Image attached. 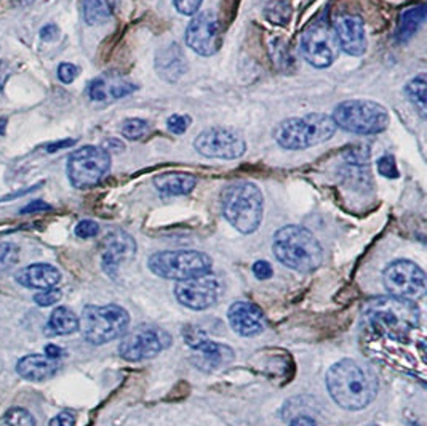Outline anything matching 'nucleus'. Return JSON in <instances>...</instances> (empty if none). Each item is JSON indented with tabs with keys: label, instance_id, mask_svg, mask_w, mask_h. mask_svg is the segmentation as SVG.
<instances>
[{
	"label": "nucleus",
	"instance_id": "f257e3e1",
	"mask_svg": "<svg viewBox=\"0 0 427 426\" xmlns=\"http://www.w3.org/2000/svg\"><path fill=\"white\" fill-rule=\"evenodd\" d=\"M326 388L331 399L344 410H362L368 407L377 393L373 374L352 359L333 364L326 374Z\"/></svg>",
	"mask_w": 427,
	"mask_h": 426
},
{
	"label": "nucleus",
	"instance_id": "f03ea898",
	"mask_svg": "<svg viewBox=\"0 0 427 426\" xmlns=\"http://www.w3.org/2000/svg\"><path fill=\"white\" fill-rule=\"evenodd\" d=\"M272 252L283 267L312 273L324 262V250L314 234L302 226L288 225L280 228L272 239Z\"/></svg>",
	"mask_w": 427,
	"mask_h": 426
},
{
	"label": "nucleus",
	"instance_id": "7ed1b4c3",
	"mask_svg": "<svg viewBox=\"0 0 427 426\" xmlns=\"http://www.w3.org/2000/svg\"><path fill=\"white\" fill-rule=\"evenodd\" d=\"M365 318L377 332L404 340L416 329L421 314L414 301L391 295L371 300L365 308Z\"/></svg>",
	"mask_w": 427,
	"mask_h": 426
},
{
	"label": "nucleus",
	"instance_id": "20e7f679",
	"mask_svg": "<svg viewBox=\"0 0 427 426\" xmlns=\"http://www.w3.org/2000/svg\"><path fill=\"white\" fill-rule=\"evenodd\" d=\"M221 207L229 225L239 232L251 234L261 225L264 197L255 183L237 181L224 189Z\"/></svg>",
	"mask_w": 427,
	"mask_h": 426
},
{
	"label": "nucleus",
	"instance_id": "39448f33",
	"mask_svg": "<svg viewBox=\"0 0 427 426\" xmlns=\"http://www.w3.org/2000/svg\"><path fill=\"white\" fill-rule=\"evenodd\" d=\"M331 117L314 113L302 117H292L278 123L274 130L277 145L288 151H301L330 140L336 132Z\"/></svg>",
	"mask_w": 427,
	"mask_h": 426
},
{
	"label": "nucleus",
	"instance_id": "423d86ee",
	"mask_svg": "<svg viewBox=\"0 0 427 426\" xmlns=\"http://www.w3.org/2000/svg\"><path fill=\"white\" fill-rule=\"evenodd\" d=\"M130 327V314L117 305L85 306L79 319V330L91 344H106L125 335Z\"/></svg>",
	"mask_w": 427,
	"mask_h": 426
},
{
	"label": "nucleus",
	"instance_id": "0eeeda50",
	"mask_svg": "<svg viewBox=\"0 0 427 426\" xmlns=\"http://www.w3.org/2000/svg\"><path fill=\"white\" fill-rule=\"evenodd\" d=\"M212 258L197 250H164L151 255L147 267L154 274L169 281H188L210 273Z\"/></svg>",
	"mask_w": 427,
	"mask_h": 426
},
{
	"label": "nucleus",
	"instance_id": "6e6552de",
	"mask_svg": "<svg viewBox=\"0 0 427 426\" xmlns=\"http://www.w3.org/2000/svg\"><path fill=\"white\" fill-rule=\"evenodd\" d=\"M335 125L355 135H376L389 127V113L373 101H343L333 111Z\"/></svg>",
	"mask_w": 427,
	"mask_h": 426
},
{
	"label": "nucleus",
	"instance_id": "1a4fd4ad",
	"mask_svg": "<svg viewBox=\"0 0 427 426\" xmlns=\"http://www.w3.org/2000/svg\"><path fill=\"white\" fill-rule=\"evenodd\" d=\"M173 343L169 332L159 325L141 324L122 337L119 344V354L122 359L130 362H140L164 353Z\"/></svg>",
	"mask_w": 427,
	"mask_h": 426
},
{
	"label": "nucleus",
	"instance_id": "9d476101",
	"mask_svg": "<svg viewBox=\"0 0 427 426\" xmlns=\"http://www.w3.org/2000/svg\"><path fill=\"white\" fill-rule=\"evenodd\" d=\"M110 170V154L104 147L84 146L67 159V178L74 188L89 189L101 183Z\"/></svg>",
	"mask_w": 427,
	"mask_h": 426
},
{
	"label": "nucleus",
	"instance_id": "9b49d317",
	"mask_svg": "<svg viewBox=\"0 0 427 426\" xmlns=\"http://www.w3.org/2000/svg\"><path fill=\"white\" fill-rule=\"evenodd\" d=\"M382 284L389 295L410 301L423 298L427 288L424 271L410 260L389 263L382 273Z\"/></svg>",
	"mask_w": 427,
	"mask_h": 426
},
{
	"label": "nucleus",
	"instance_id": "f8f14e48",
	"mask_svg": "<svg viewBox=\"0 0 427 426\" xmlns=\"http://www.w3.org/2000/svg\"><path fill=\"white\" fill-rule=\"evenodd\" d=\"M301 53L309 65L319 69L335 63L339 45L331 24L321 20L309 24L301 37Z\"/></svg>",
	"mask_w": 427,
	"mask_h": 426
},
{
	"label": "nucleus",
	"instance_id": "ddd939ff",
	"mask_svg": "<svg viewBox=\"0 0 427 426\" xmlns=\"http://www.w3.org/2000/svg\"><path fill=\"white\" fill-rule=\"evenodd\" d=\"M222 295H224V282L220 276L212 273L181 281L175 287L176 300L184 308L194 311H203L215 306Z\"/></svg>",
	"mask_w": 427,
	"mask_h": 426
},
{
	"label": "nucleus",
	"instance_id": "4468645a",
	"mask_svg": "<svg viewBox=\"0 0 427 426\" xmlns=\"http://www.w3.org/2000/svg\"><path fill=\"white\" fill-rule=\"evenodd\" d=\"M183 337L188 347L199 354L195 359V366L205 370V372H213V370L226 367L235 359L231 347L210 340L207 333L199 327L186 325L183 329Z\"/></svg>",
	"mask_w": 427,
	"mask_h": 426
},
{
	"label": "nucleus",
	"instance_id": "2eb2a0df",
	"mask_svg": "<svg viewBox=\"0 0 427 426\" xmlns=\"http://www.w3.org/2000/svg\"><path fill=\"white\" fill-rule=\"evenodd\" d=\"M186 44L202 57H213L222 44L221 24L215 11H202L186 29Z\"/></svg>",
	"mask_w": 427,
	"mask_h": 426
},
{
	"label": "nucleus",
	"instance_id": "dca6fc26",
	"mask_svg": "<svg viewBox=\"0 0 427 426\" xmlns=\"http://www.w3.org/2000/svg\"><path fill=\"white\" fill-rule=\"evenodd\" d=\"M194 147L205 157L234 160L242 157L246 150L244 138L227 128H208L194 141Z\"/></svg>",
	"mask_w": 427,
	"mask_h": 426
},
{
	"label": "nucleus",
	"instance_id": "f3484780",
	"mask_svg": "<svg viewBox=\"0 0 427 426\" xmlns=\"http://www.w3.org/2000/svg\"><path fill=\"white\" fill-rule=\"evenodd\" d=\"M135 255L136 242L130 234L123 231H113L104 237L101 264L106 274L114 277L123 264L133 260Z\"/></svg>",
	"mask_w": 427,
	"mask_h": 426
},
{
	"label": "nucleus",
	"instance_id": "a211bd4d",
	"mask_svg": "<svg viewBox=\"0 0 427 426\" xmlns=\"http://www.w3.org/2000/svg\"><path fill=\"white\" fill-rule=\"evenodd\" d=\"M338 45L351 57H362L367 52V37H365L363 20L358 15L341 13L333 23Z\"/></svg>",
	"mask_w": 427,
	"mask_h": 426
},
{
	"label": "nucleus",
	"instance_id": "6ab92c4d",
	"mask_svg": "<svg viewBox=\"0 0 427 426\" xmlns=\"http://www.w3.org/2000/svg\"><path fill=\"white\" fill-rule=\"evenodd\" d=\"M227 319L232 330L240 337H255L266 329V318L261 308L250 301H235L229 306Z\"/></svg>",
	"mask_w": 427,
	"mask_h": 426
},
{
	"label": "nucleus",
	"instance_id": "aec40b11",
	"mask_svg": "<svg viewBox=\"0 0 427 426\" xmlns=\"http://www.w3.org/2000/svg\"><path fill=\"white\" fill-rule=\"evenodd\" d=\"M136 85L120 74H104L91 80L89 85L90 100L98 103H113L120 98L132 95Z\"/></svg>",
	"mask_w": 427,
	"mask_h": 426
},
{
	"label": "nucleus",
	"instance_id": "412c9836",
	"mask_svg": "<svg viewBox=\"0 0 427 426\" xmlns=\"http://www.w3.org/2000/svg\"><path fill=\"white\" fill-rule=\"evenodd\" d=\"M59 370V359L47 354H29L21 357L16 364V372L24 380L29 381H45L57 375Z\"/></svg>",
	"mask_w": 427,
	"mask_h": 426
},
{
	"label": "nucleus",
	"instance_id": "4be33fe9",
	"mask_svg": "<svg viewBox=\"0 0 427 426\" xmlns=\"http://www.w3.org/2000/svg\"><path fill=\"white\" fill-rule=\"evenodd\" d=\"M15 279L23 287L48 290L57 287V284L61 281V273L58 268H55L48 263H34L30 267L21 269L15 276Z\"/></svg>",
	"mask_w": 427,
	"mask_h": 426
},
{
	"label": "nucleus",
	"instance_id": "5701e85b",
	"mask_svg": "<svg viewBox=\"0 0 427 426\" xmlns=\"http://www.w3.org/2000/svg\"><path fill=\"white\" fill-rule=\"evenodd\" d=\"M154 184L165 196H184L195 188L197 178L183 172H169L154 178Z\"/></svg>",
	"mask_w": 427,
	"mask_h": 426
},
{
	"label": "nucleus",
	"instance_id": "b1692460",
	"mask_svg": "<svg viewBox=\"0 0 427 426\" xmlns=\"http://www.w3.org/2000/svg\"><path fill=\"white\" fill-rule=\"evenodd\" d=\"M77 330H79V318L69 310V308L59 306L55 311H52L45 332L48 335H71V333Z\"/></svg>",
	"mask_w": 427,
	"mask_h": 426
},
{
	"label": "nucleus",
	"instance_id": "393cba45",
	"mask_svg": "<svg viewBox=\"0 0 427 426\" xmlns=\"http://www.w3.org/2000/svg\"><path fill=\"white\" fill-rule=\"evenodd\" d=\"M157 71L169 80L178 79L186 71V58L176 45L166 48L157 57Z\"/></svg>",
	"mask_w": 427,
	"mask_h": 426
},
{
	"label": "nucleus",
	"instance_id": "a878e982",
	"mask_svg": "<svg viewBox=\"0 0 427 426\" xmlns=\"http://www.w3.org/2000/svg\"><path fill=\"white\" fill-rule=\"evenodd\" d=\"M115 11V0H84V20L90 26L110 20Z\"/></svg>",
	"mask_w": 427,
	"mask_h": 426
},
{
	"label": "nucleus",
	"instance_id": "bb28decb",
	"mask_svg": "<svg viewBox=\"0 0 427 426\" xmlns=\"http://www.w3.org/2000/svg\"><path fill=\"white\" fill-rule=\"evenodd\" d=\"M424 18H426L424 5H419V7L408 9L406 11H404V15L400 16L397 34H395L397 40L399 42L410 40L411 37L416 34V30L421 28V24L424 23Z\"/></svg>",
	"mask_w": 427,
	"mask_h": 426
},
{
	"label": "nucleus",
	"instance_id": "cd10ccee",
	"mask_svg": "<svg viewBox=\"0 0 427 426\" xmlns=\"http://www.w3.org/2000/svg\"><path fill=\"white\" fill-rule=\"evenodd\" d=\"M426 74H419L414 79H411L406 85V96L410 98V101L414 108L418 109L421 117H426V106H427V96H426Z\"/></svg>",
	"mask_w": 427,
	"mask_h": 426
},
{
	"label": "nucleus",
	"instance_id": "c85d7f7f",
	"mask_svg": "<svg viewBox=\"0 0 427 426\" xmlns=\"http://www.w3.org/2000/svg\"><path fill=\"white\" fill-rule=\"evenodd\" d=\"M264 13L271 23L285 26L290 21V16H292V7L287 2H283V0H277V2H271L266 7Z\"/></svg>",
	"mask_w": 427,
	"mask_h": 426
},
{
	"label": "nucleus",
	"instance_id": "c756f323",
	"mask_svg": "<svg viewBox=\"0 0 427 426\" xmlns=\"http://www.w3.org/2000/svg\"><path fill=\"white\" fill-rule=\"evenodd\" d=\"M149 128H151L149 122H146L142 119H127L122 123L120 132L127 140L138 141L141 138H144L146 135L149 133Z\"/></svg>",
	"mask_w": 427,
	"mask_h": 426
},
{
	"label": "nucleus",
	"instance_id": "7c9ffc66",
	"mask_svg": "<svg viewBox=\"0 0 427 426\" xmlns=\"http://www.w3.org/2000/svg\"><path fill=\"white\" fill-rule=\"evenodd\" d=\"M20 260V249L16 244L4 242L0 244V274L8 273Z\"/></svg>",
	"mask_w": 427,
	"mask_h": 426
},
{
	"label": "nucleus",
	"instance_id": "2f4dec72",
	"mask_svg": "<svg viewBox=\"0 0 427 426\" xmlns=\"http://www.w3.org/2000/svg\"><path fill=\"white\" fill-rule=\"evenodd\" d=\"M4 420L7 426H35L34 417L21 407H13V409L7 410Z\"/></svg>",
	"mask_w": 427,
	"mask_h": 426
},
{
	"label": "nucleus",
	"instance_id": "473e14b6",
	"mask_svg": "<svg viewBox=\"0 0 427 426\" xmlns=\"http://www.w3.org/2000/svg\"><path fill=\"white\" fill-rule=\"evenodd\" d=\"M377 172H380L382 176L391 178V180L399 178V169H397V164H395L394 156L386 154V156L380 157V160H377Z\"/></svg>",
	"mask_w": 427,
	"mask_h": 426
},
{
	"label": "nucleus",
	"instance_id": "72a5a7b5",
	"mask_svg": "<svg viewBox=\"0 0 427 426\" xmlns=\"http://www.w3.org/2000/svg\"><path fill=\"white\" fill-rule=\"evenodd\" d=\"M190 122L189 116L186 114H173L171 117H169V120H166V127H169V130L175 135H183L186 130H188Z\"/></svg>",
	"mask_w": 427,
	"mask_h": 426
},
{
	"label": "nucleus",
	"instance_id": "f704fd0d",
	"mask_svg": "<svg viewBox=\"0 0 427 426\" xmlns=\"http://www.w3.org/2000/svg\"><path fill=\"white\" fill-rule=\"evenodd\" d=\"M61 296H63V293H61V290L58 288L40 290V292L34 296V301L39 306H52L55 303H58Z\"/></svg>",
	"mask_w": 427,
	"mask_h": 426
},
{
	"label": "nucleus",
	"instance_id": "c9c22d12",
	"mask_svg": "<svg viewBox=\"0 0 427 426\" xmlns=\"http://www.w3.org/2000/svg\"><path fill=\"white\" fill-rule=\"evenodd\" d=\"M100 232V225L93 220H82L76 226V236L80 239H91L98 236Z\"/></svg>",
	"mask_w": 427,
	"mask_h": 426
},
{
	"label": "nucleus",
	"instance_id": "e433bc0d",
	"mask_svg": "<svg viewBox=\"0 0 427 426\" xmlns=\"http://www.w3.org/2000/svg\"><path fill=\"white\" fill-rule=\"evenodd\" d=\"M80 67L72 63H61L58 67V79L63 84H72L79 77Z\"/></svg>",
	"mask_w": 427,
	"mask_h": 426
},
{
	"label": "nucleus",
	"instance_id": "4c0bfd02",
	"mask_svg": "<svg viewBox=\"0 0 427 426\" xmlns=\"http://www.w3.org/2000/svg\"><path fill=\"white\" fill-rule=\"evenodd\" d=\"M203 0H175V7L181 15H195L200 10Z\"/></svg>",
	"mask_w": 427,
	"mask_h": 426
},
{
	"label": "nucleus",
	"instance_id": "58836bf2",
	"mask_svg": "<svg viewBox=\"0 0 427 426\" xmlns=\"http://www.w3.org/2000/svg\"><path fill=\"white\" fill-rule=\"evenodd\" d=\"M253 274H255L256 279L266 281V279H271V277L274 276V271H272L271 263L264 262V260H259V262H256L255 264H253Z\"/></svg>",
	"mask_w": 427,
	"mask_h": 426
},
{
	"label": "nucleus",
	"instance_id": "ea45409f",
	"mask_svg": "<svg viewBox=\"0 0 427 426\" xmlns=\"http://www.w3.org/2000/svg\"><path fill=\"white\" fill-rule=\"evenodd\" d=\"M74 425H76V415L69 410L58 413V415L53 417L50 420V423H48V426H74Z\"/></svg>",
	"mask_w": 427,
	"mask_h": 426
},
{
	"label": "nucleus",
	"instance_id": "a19ab883",
	"mask_svg": "<svg viewBox=\"0 0 427 426\" xmlns=\"http://www.w3.org/2000/svg\"><path fill=\"white\" fill-rule=\"evenodd\" d=\"M59 35V28L57 24H47V26H43L40 30V39L45 42H52L57 39Z\"/></svg>",
	"mask_w": 427,
	"mask_h": 426
},
{
	"label": "nucleus",
	"instance_id": "79ce46f5",
	"mask_svg": "<svg viewBox=\"0 0 427 426\" xmlns=\"http://www.w3.org/2000/svg\"><path fill=\"white\" fill-rule=\"evenodd\" d=\"M48 210H52V206H48L47 202L43 201H34L30 202L29 206L24 207L21 210V213H37V212H48Z\"/></svg>",
	"mask_w": 427,
	"mask_h": 426
},
{
	"label": "nucleus",
	"instance_id": "37998d69",
	"mask_svg": "<svg viewBox=\"0 0 427 426\" xmlns=\"http://www.w3.org/2000/svg\"><path fill=\"white\" fill-rule=\"evenodd\" d=\"M10 77V67L4 63V61H0V100H2L4 96V87L5 84H7V80Z\"/></svg>",
	"mask_w": 427,
	"mask_h": 426
},
{
	"label": "nucleus",
	"instance_id": "c03bdc74",
	"mask_svg": "<svg viewBox=\"0 0 427 426\" xmlns=\"http://www.w3.org/2000/svg\"><path fill=\"white\" fill-rule=\"evenodd\" d=\"M74 145H76V140H72V138H69V140H63V141H58V143L48 145V146H47V151L50 152V154H53V152H57V151H59V150H64V147H71V146H74Z\"/></svg>",
	"mask_w": 427,
	"mask_h": 426
},
{
	"label": "nucleus",
	"instance_id": "a18cd8bd",
	"mask_svg": "<svg viewBox=\"0 0 427 426\" xmlns=\"http://www.w3.org/2000/svg\"><path fill=\"white\" fill-rule=\"evenodd\" d=\"M290 426H317L315 420L309 415H298L292 420Z\"/></svg>",
	"mask_w": 427,
	"mask_h": 426
},
{
	"label": "nucleus",
	"instance_id": "49530a36",
	"mask_svg": "<svg viewBox=\"0 0 427 426\" xmlns=\"http://www.w3.org/2000/svg\"><path fill=\"white\" fill-rule=\"evenodd\" d=\"M45 354L53 357V359H61V357H63V354H64V351L61 349L59 347H57V344H47Z\"/></svg>",
	"mask_w": 427,
	"mask_h": 426
},
{
	"label": "nucleus",
	"instance_id": "de8ad7c7",
	"mask_svg": "<svg viewBox=\"0 0 427 426\" xmlns=\"http://www.w3.org/2000/svg\"><path fill=\"white\" fill-rule=\"evenodd\" d=\"M35 0H11V4L15 5V7H28V5L34 4Z\"/></svg>",
	"mask_w": 427,
	"mask_h": 426
},
{
	"label": "nucleus",
	"instance_id": "09e8293b",
	"mask_svg": "<svg viewBox=\"0 0 427 426\" xmlns=\"http://www.w3.org/2000/svg\"><path fill=\"white\" fill-rule=\"evenodd\" d=\"M110 146H113V147H115V150H119V151H122V150H123V145L120 143V141H115L114 138H110V140H108V150H109V147H110ZM108 150H106V151H108Z\"/></svg>",
	"mask_w": 427,
	"mask_h": 426
},
{
	"label": "nucleus",
	"instance_id": "8fccbe9b",
	"mask_svg": "<svg viewBox=\"0 0 427 426\" xmlns=\"http://www.w3.org/2000/svg\"><path fill=\"white\" fill-rule=\"evenodd\" d=\"M5 123H7V119H0V135H5Z\"/></svg>",
	"mask_w": 427,
	"mask_h": 426
},
{
	"label": "nucleus",
	"instance_id": "3c124183",
	"mask_svg": "<svg viewBox=\"0 0 427 426\" xmlns=\"http://www.w3.org/2000/svg\"><path fill=\"white\" fill-rule=\"evenodd\" d=\"M371 426H380V425H371Z\"/></svg>",
	"mask_w": 427,
	"mask_h": 426
}]
</instances>
